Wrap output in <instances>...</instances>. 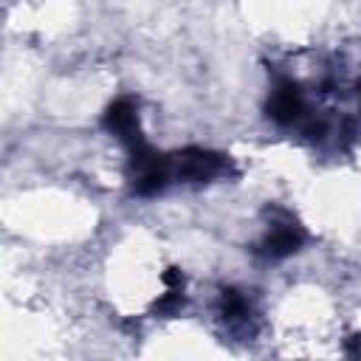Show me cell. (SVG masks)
<instances>
[{
	"label": "cell",
	"mask_w": 361,
	"mask_h": 361,
	"mask_svg": "<svg viewBox=\"0 0 361 361\" xmlns=\"http://www.w3.org/2000/svg\"><path fill=\"white\" fill-rule=\"evenodd\" d=\"M104 127L116 138H121V141H130L133 135H138L141 130H138V110H135V104L130 99L113 102L107 107V113H104Z\"/></svg>",
	"instance_id": "cell-4"
},
{
	"label": "cell",
	"mask_w": 361,
	"mask_h": 361,
	"mask_svg": "<svg viewBox=\"0 0 361 361\" xmlns=\"http://www.w3.org/2000/svg\"><path fill=\"white\" fill-rule=\"evenodd\" d=\"M302 240H305L302 228H299L290 217H285V223H274V226H271L268 237H265L262 245H259V254H262L265 259H282V257L299 251Z\"/></svg>",
	"instance_id": "cell-2"
},
{
	"label": "cell",
	"mask_w": 361,
	"mask_h": 361,
	"mask_svg": "<svg viewBox=\"0 0 361 361\" xmlns=\"http://www.w3.org/2000/svg\"><path fill=\"white\" fill-rule=\"evenodd\" d=\"M220 313L228 324H248V319H251L248 299L240 290H231V288L220 293Z\"/></svg>",
	"instance_id": "cell-5"
},
{
	"label": "cell",
	"mask_w": 361,
	"mask_h": 361,
	"mask_svg": "<svg viewBox=\"0 0 361 361\" xmlns=\"http://www.w3.org/2000/svg\"><path fill=\"white\" fill-rule=\"evenodd\" d=\"M302 110H305V104H302L299 87H296L293 82L282 79V82L274 87L271 99H268V116H271L276 124H293V121L302 116Z\"/></svg>",
	"instance_id": "cell-3"
},
{
	"label": "cell",
	"mask_w": 361,
	"mask_h": 361,
	"mask_svg": "<svg viewBox=\"0 0 361 361\" xmlns=\"http://www.w3.org/2000/svg\"><path fill=\"white\" fill-rule=\"evenodd\" d=\"M172 172H175L178 180L206 183V180H214V178L228 172V155H220V152H212V149H200V147H189V149L175 155Z\"/></svg>",
	"instance_id": "cell-1"
}]
</instances>
